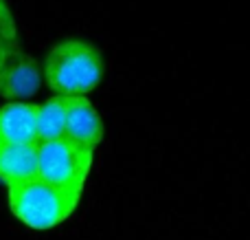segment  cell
<instances>
[{"label": "cell", "instance_id": "obj_6", "mask_svg": "<svg viewBox=\"0 0 250 240\" xmlns=\"http://www.w3.org/2000/svg\"><path fill=\"white\" fill-rule=\"evenodd\" d=\"M35 117L38 106L11 101L0 108V148L7 145H29L38 144L35 135Z\"/></svg>", "mask_w": 250, "mask_h": 240}, {"label": "cell", "instance_id": "obj_8", "mask_svg": "<svg viewBox=\"0 0 250 240\" xmlns=\"http://www.w3.org/2000/svg\"><path fill=\"white\" fill-rule=\"evenodd\" d=\"M66 130V97L53 95L44 104L38 106V117H35V135L38 144L42 141L62 139Z\"/></svg>", "mask_w": 250, "mask_h": 240}, {"label": "cell", "instance_id": "obj_7", "mask_svg": "<svg viewBox=\"0 0 250 240\" xmlns=\"http://www.w3.org/2000/svg\"><path fill=\"white\" fill-rule=\"evenodd\" d=\"M38 176V144L0 148V181L7 188Z\"/></svg>", "mask_w": 250, "mask_h": 240}, {"label": "cell", "instance_id": "obj_9", "mask_svg": "<svg viewBox=\"0 0 250 240\" xmlns=\"http://www.w3.org/2000/svg\"><path fill=\"white\" fill-rule=\"evenodd\" d=\"M20 51L16 44V35H0V73L7 66V62L11 60L16 53Z\"/></svg>", "mask_w": 250, "mask_h": 240}, {"label": "cell", "instance_id": "obj_4", "mask_svg": "<svg viewBox=\"0 0 250 240\" xmlns=\"http://www.w3.org/2000/svg\"><path fill=\"white\" fill-rule=\"evenodd\" d=\"M104 121L88 97H70L66 99V130L64 137L75 145L95 152L104 139Z\"/></svg>", "mask_w": 250, "mask_h": 240}, {"label": "cell", "instance_id": "obj_1", "mask_svg": "<svg viewBox=\"0 0 250 240\" xmlns=\"http://www.w3.org/2000/svg\"><path fill=\"white\" fill-rule=\"evenodd\" d=\"M44 75L55 95L86 97L104 79V57L90 42L64 40L48 51Z\"/></svg>", "mask_w": 250, "mask_h": 240}, {"label": "cell", "instance_id": "obj_5", "mask_svg": "<svg viewBox=\"0 0 250 240\" xmlns=\"http://www.w3.org/2000/svg\"><path fill=\"white\" fill-rule=\"evenodd\" d=\"M42 82V69L31 55L18 51L0 73V97L24 104L38 93Z\"/></svg>", "mask_w": 250, "mask_h": 240}, {"label": "cell", "instance_id": "obj_2", "mask_svg": "<svg viewBox=\"0 0 250 240\" xmlns=\"http://www.w3.org/2000/svg\"><path fill=\"white\" fill-rule=\"evenodd\" d=\"M7 196L9 207L20 223L38 232H46L73 216L82 194L60 190L35 176L20 185L7 188Z\"/></svg>", "mask_w": 250, "mask_h": 240}, {"label": "cell", "instance_id": "obj_3", "mask_svg": "<svg viewBox=\"0 0 250 240\" xmlns=\"http://www.w3.org/2000/svg\"><path fill=\"white\" fill-rule=\"evenodd\" d=\"M92 168V152L66 137L38 144V179L60 190L82 194Z\"/></svg>", "mask_w": 250, "mask_h": 240}, {"label": "cell", "instance_id": "obj_10", "mask_svg": "<svg viewBox=\"0 0 250 240\" xmlns=\"http://www.w3.org/2000/svg\"><path fill=\"white\" fill-rule=\"evenodd\" d=\"M0 35H16V26L2 0H0Z\"/></svg>", "mask_w": 250, "mask_h": 240}]
</instances>
